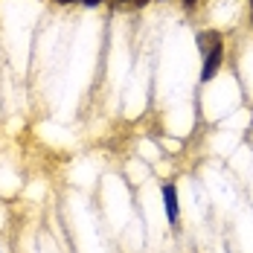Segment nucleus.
Listing matches in <instances>:
<instances>
[{
    "label": "nucleus",
    "instance_id": "1",
    "mask_svg": "<svg viewBox=\"0 0 253 253\" xmlns=\"http://www.w3.org/2000/svg\"><path fill=\"white\" fill-rule=\"evenodd\" d=\"M221 58H224V50L218 47V50H212L210 55H204V70H201V82H210V79L218 73V67H221Z\"/></svg>",
    "mask_w": 253,
    "mask_h": 253
},
{
    "label": "nucleus",
    "instance_id": "2",
    "mask_svg": "<svg viewBox=\"0 0 253 253\" xmlns=\"http://www.w3.org/2000/svg\"><path fill=\"white\" fill-rule=\"evenodd\" d=\"M198 47H201L204 55H210L212 50L221 47V35L218 32H198Z\"/></svg>",
    "mask_w": 253,
    "mask_h": 253
},
{
    "label": "nucleus",
    "instance_id": "3",
    "mask_svg": "<svg viewBox=\"0 0 253 253\" xmlns=\"http://www.w3.org/2000/svg\"><path fill=\"white\" fill-rule=\"evenodd\" d=\"M163 201H166V215H169V221H177V195H175V186H172V183L163 186Z\"/></svg>",
    "mask_w": 253,
    "mask_h": 253
},
{
    "label": "nucleus",
    "instance_id": "4",
    "mask_svg": "<svg viewBox=\"0 0 253 253\" xmlns=\"http://www.w3.org/2000/svg\"><path fill=\"white\" fill-rule=\"evenodd\" d=\"M131 3H134V6H146L149 0H131Z\"/></svg>",
    "mask_w": 253,
    "mask_h": 253
},
{
    "label": "nucleus",
    "instance_id": "5",
    "mask_svg": "<svg viewBox=\"0 0 253 253\" xmlns=\"http://www.w3.org/2000/svg\"><path fill=\"white\" fill-rule=\"evenodd\" d=\"M82 3H84V6H96L99 0H82Z\"/></svg>",
    "mask_w": 253,
    "mask_h": 253
},
{
    "label": "nucleus",
    "instance_id": "6",
    "mask_svg": "<svg viewBox=\"0 0 253 253\" xmlns=\"http://www.w3.org/2000/svg\"><path fill=\"white\" fill-rule=\"evenodd\" d=\"M183 3H186V6H192V3H195V0H183Z\"/></svg>",
    "mask_w": 253,
    "mask_h": 253
},
{
    "label": "nucleus",
    "instance_id": "7",
    "mask_svg": "<svg viewBox=\"0 0 253 253\" xmlns=\"http://www.w3.org/2000/svg\"><path fill=\"white\" fill-rule=\"evenodd\" d=\"M55 3H73V0H55Z\"/></svg>",
    "mask_w": 253,
    "mask_h": 253
},
{
    "label": "nucleus",
    "instance_id": "8",
    "mask_svg": "<svg viewBox=\"0 0 253 253\" xmlns=\"http://www.w3.org/2000/svg\"><path fill=\"white\" fill-rule=\"evenodd\" d=\"M251 15H253V0H251Z\"/></svg>",
    "mask_w": 253,
    "mask_h": 253
}]
</instances>
